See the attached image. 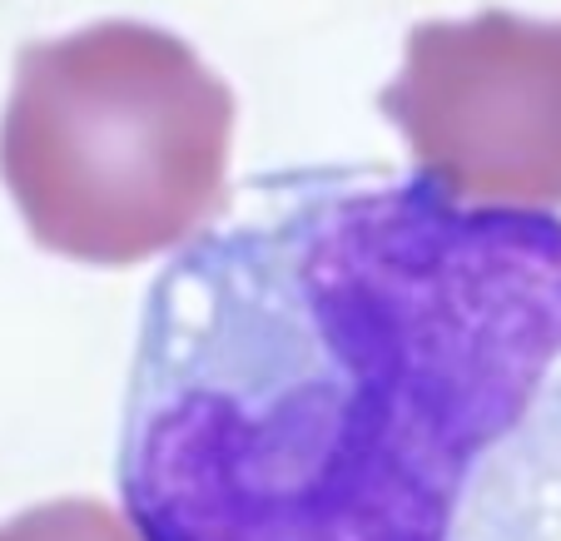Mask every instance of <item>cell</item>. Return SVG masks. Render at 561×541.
Returning <instances> with one entry per match:
<instances>
[{
	"instance_id": "7a4b0ae2",
	"label": "cell",
	"mask_w": 561,
	"mask_h": 541,
	"mask_svg": "<svg viewBox=\"0 0 561 541\" xmlns=\"http://www.w3.org/2000/svg\"><path fill=\"white\" fill-rule=\"evenodd\" d=\"M233 90L190 41L100 21L15 55L0 180L41 249L139 264L224 209Z\"/></svg>"
},
{
	"instance_id": "277c9868",
	"label": "cell",
	"mask_w": 561,
	"mask_h": 541,
	"mask_svg": "<svg viewBox=\"0 0 561 541\" xmlns=\"http://www.w3.org/2000/svg\"><path fill=\"white\" fill-rule=\"evenodd\" d=\"M0 541H145L135 521H119L105 502L65 497L0 521Z\"/></svg>"
},
{
	"instance_id": "6da1fadb",
	"label": "cell",
	"mask_w": 561,
	"mask_h": 541,
	"mask_svg": "<svg viewBox=\"0 0 561 541\" xmlns=\"http://www.w3.org/2000/svg\"><path fill=\"white\" fill-rule=\"evenodd\" d=\"M115 472L145 541H561V219L249 180L149 288Z\"/></svg>"
},
{
	"instance_id": "3957f363",
	"label": "cell",
	"mask_w": 561,
	"mask_h": 541,
	"mask_svg": "<svg viewBox=\"0 0 561 541\" xmlns=\"http://www.w3.org/2000/svg\"><path fill=\"white\" fill-rule=\"evenodd\" d=\"M378 110L457 199L561 209V25L512 11L413 25Z\"/></svg>"
}]
</instances>
